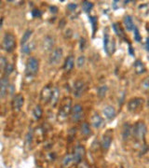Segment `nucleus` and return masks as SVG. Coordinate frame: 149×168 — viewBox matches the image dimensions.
Wrapping results in <instances>:
<instances>
[{
  "instance_id": "obj_18",
  "label": "nucleus",
  "mask_w": 149,
  "mask_h": 168,
  "mask_svg": "<svg viewBox=\"0 0 149 168\" xmlns=\"http://www.w3.org/2000/svg\"><path fill=\"white\" fill-rule=\"evenodd\" d=\"M59 95H60V92H59V89L55 87L52 89V93H51V97H50V104L52 106H55L58 103V100H59Z\"/></svg>"
},
{
  "instance_id": "obj_37",
  "label": "nucleus",
  "mask_w": 149,
  "mask_h": 168,
  "mask_svg": "<svg viewBox=\"0 0 149 168\" xmlns=\"http://www.w3.org/2000/svg\"><path fill=\"white\" fill-rule=\"evenodd\" d=\"M32 137H33V132L30 131L29 133H28L27 136H26V144H27V145L31 144V142H32Z\"/></svg>"
},
{
  "instance_id": "obj_8",
  "label": "nucleus",
  "mask_w": 149,
  "mask_h": 168,
  "mask_svg": "<svg viewBox=\"0 0 149 168\" xmlns=\"http://www.w3.org/2000/svg\"><path fill=\"white\" fill-rule=\"evenodd\" d=\"M85 90H86L85 83L82 80H77L74 84V91H73L74 96L77 98L81 97L85 92Z\"/></svg>"
},
{
  "instance_id": "obj_35",
  "label": "nucleus",
  "mask_w": 149,
  "mask_h": 168,
  "mask_svg": "<svg viewBox=\"0 0 149 168\" xmlns=\"http://www.w3.org/2000/svg\"><path fill=\"white\" fill-rule=\"evenodd\" d=\"M31 50H32V49H31L30 45L25 44V45H24V46H22V49H21V52H24V53H30Z\"/></svg>"
},
{
  "instance_id": "obj_39",
  "label": "nucleus",
  "mask_w": 149,
  "mask_h": 168,
  "mask_svg": "<svg viewBox=\"0 0 149 168\" xmlns=\"http://www.w3.org/2000/svg\"><path fill=\"white\" fill-rule=\"evenodd\" d=\"M143 86H144V88H145V90L148 89V87H149V84H148V78H146L145 80H144V82H143Z\"/></svg>"
},
{
  "instance_id": "obj_26",
  "label": "nucleus",
  "mask_w": 149,
  "mask_h": 168,
  "mask_svg": "<svg viewBox=\"0 0 149 168\" xmlns=\"http://www.w3.org/2000/svg\"><path fill=\"white\" fill-rule=\"evenodd\" d=\"M81 133L84 134V136H89V134H90L91 131H90V127L89 125V123L84 122L81 125Z\"/></svg>"
},
{
  "instance_id": "obj_42",
  "label": "nucleus",
  "mask_w": 149,
  "mask_h": 168,
  "mask_svg": "<svg viewBox=\"0 0 149 168\" xmlns=\"http://www.w3.org/2000/svg\"><path fill=\"white\" fill-rule=\"evenodd\" d=\"M130 50V53L131 55H133V54H134L133 52V48H131L130 46V50Z\"/></svg>"
},
{
  "instance_id": "obj_24",
  "label": "nucleus",
  "mask_w": 149,
  "mask_h": 168,
  "mask_svg": "<svg viewBox=\"0 0 149 168\" xmlns=\"http://www.w3.org/2000/svg\"><path fill=\"white\" fill-rule=\"evenodd\" d=\"M31 36H32V30H27L24 34V36H22V37H21V44L22 45V46L25 45L26 42L29 40V38H30Z\"/></svg>"
},
{
  "instance_id": "obj_1",
  "label": "nucleus",
  "mask_w": 149,
  "mask_h": 168,
  "mask_svg": "<svg viewBox=\"0 0 149 168\" xmlns=\"http://www.w3.org/2000/svg\"><path fill=\"white\" fill-rule=\"evenodd\" d=\"M3 49L8 52H11L16 47V38L10 33H7L3 38Z\"/></svg>"
},
{
  "instance_id": "obj_28",
  "label": "nucleus",
  "mask_w": 149,
  "mask_h": 168,
  "mask_svg": "<svg viewBox=\"0 0 149 168\" xmlns=\"http://www.w3.org/2000/svg\"><path fill=\"white\" fill-rule=\"evenodd\" d=\"M109 44H110V37L108 34H105L104 37V48L106 52H108V48H109Z\"/></svg>"
},
{
  "instance_id": "obj_20",
  "label": "nucleus",
  "mask_w": 149,
  "mask_h": 168,
  "mask_svg": "<svg viewBox=\"0 0 149 168\" xmlns=\"http://www.w3.org/2000/svg\"><path fill=\"white\" fill-rule=\"evenodd\" d=\"M133 66H134L135 72L137 73V74H142V73H145V66L144 63H143L141 60L135 61Z\"/></svg>"
},
{
  "instance_id": "obj_16",
  "label": "nucleus",
  "mask_w": 149,
  "mask_h": 168,
  "mask_svg": "<svg viewBox=\"0 0 149 168\" xmlns=\"http://www.w3.org/2000/svg\"><path fill=\"white\" fill-rule=\"evenodd\" d=\"M123 22H124V25H125V28L127 29L128 31H133L134 29V24H133V21L131 19V17L130 15H127L124 17L123 19Z\"/></svg>"
},
{
  "instance_id": "obj_3",
  "label": "nucleus",
  "mask_w": 149,
  "mask_h": 168,
  "mask_svg": "<svg viewBox=\"0 0 149 168\" xmlns=\"http://www.w3.org/2000/svg\"><path fill=\"white\" fill-rule=\"evenodd\" d=\"M39 69V63L38 60L35 57L28 58L26 63V73L28 75H36Z\"/></svg>"
},
{
  "instance_id": "obj_31",
  "label": "nucleus",
  "mask_w": 149,
  "mask_h": 168,
  "mask_svg": "<svg viewBox=\"0 0 149 168\" xmlns=\"http://www.w3.org/2000/svg\"><path fill=\"white\" fill-rule=\"evenodd\" d=\"M85 64V56L84 55H81L79 56V57L77 58V65L78 68H81V67L84 65Z\"/></svg>"
},
{
  "instance_id": "obj_33",
  "label": "nucleus",
  "mask_w": 149,
  "mask_h": 168,
  "mask_svg": "<svg viewBox=\"0 0 149 168\" xmlns=\"http://www.w3.org/2000/svg\"><path fill=\"white\" fill-rule=\"evenodd\" d=\"M134 39H135V41H137V42H141V40H142V37H141V35H140V32H139V30L137 29L136 27H134Z\"/></svg>"
},
{
  "instance_id": "obj_34",
  "label": "nucleus",
  "mask_w": 149,
  "mask_h": 168,
  "mask_svg": "<svg viewBox=\"0 0 149 168\" xmlns=\"http://www.w3.org/2000/svg\"><path fill=\"white\" fill-rule=\"evenodd\" d=\"M4 71H5V73H6V75H8V76L10 75L11 73H12V71H13V65H11V64H8Z\"/></svg>"
},
{
  "instance_id": "obj_32",
  "label": "nucleus",
  "mask_w": 149,
  "mask_h": 168,
  "mask_svg": "<svg viewBox=\"0 0 149 168\" xmlns=\"http://www.w3.org/2000/svg\"><path fill=\"white\" fill-rule=\"evenodd\" d=\"M90 21L91 22V24H92V32H93V35H94V33L96 31V26H97V18L94 16H90Z\"/></svg>"
},
{
  "instance_id": "obj_22",
  "label": "nucleus",
  "mask_w": 149,
  "mask_h": 168,
  "mask_svg": "<svg viewBox=\"0 0 149 168\" xmlns=\"http://www.w3.org/2000/svg\"><path fill=\"white\" fill-rule=\"evenodd\" d=\"M42 113H43L42 108H41V106H40L39 105H38V106H37L36 108H34L33 115H34V117H35V119H36V120H40V119H41V117H42Z\"/></svg>"
},
{
  "instance_id": "obj_12",
  "label": "nucleus",
  "mask_w": 149,
  "mask_h": 168,
  "mask_svg": "<svg viewBox=\"0 0 149 168\" xmlns=\"http://www.w3.org/2000/svg\"><path fill=\"white\" fill-rule=\"evenodd\" d=\"M10 87L8 78H2L0 80V96L5 97L9 92V88Z\"/></svg>"
},
{
  "instance_id": "obj_23",
  "label": "nucleus",
  "mask_w": 149,
  "mask_h": 168,
  "mask_svg": "<svg viewBox=\"0 0 149 168\" xmlns=\"http://www.w3.org/2000/svg\"><path fill=\"white\" fill-rule=\"evenodd\" d=\"M107 86L106 85H102V86H100L98 88V90H97V94H98V96L100 98H104L106 94V92H107Z\"/></svg>"
},
{
  "instance_id": "obj_6",
  "label": "nucleus",
  "mask_w": 149,
  "mask_h": 168,
  "mask_svg": "<svg viewBox=\"0 0 149 168\" xmlns=\"http://www.w3.org/2000/svg\"><path fill=\"white\" fill-rule=\"evenodd\" d=\"M62 54H64V52H62V48H56L53 50V52H51L49 62L50 65H57L60 63V61L62 58Z\"/></svg>"
},
{
  "instance_id": "obj_9",
  "label": "nucleus",
  "mask_w": 149,
  "mask_h": 168,
  "mask_svg": "<svg viewBox=\"0 0 149 168\" xmlns=\"http://www.w3.org/2000/svg\"><path fill=\"white\" fill-rule=\"evenodd\" d=\"M54 44H55V40L53 37L46 36L42 41V49L45 52H50V50H52Z\"/></svg>"
},
{
  "instance_id": "obj_7",
  "label": "nucleus",
  "mask_w": 149,
  "mask_h": 168,
  "mask_svg": "<svg viewBox=\"0 0 149 168\" xmlns=\"http://www.w3.org/2000/svg\"><path fill=\"white\" fill-rule=\"evenodd\" d=\"M143 103H144V99L140 97L130 99L128 102V109L131 112H135L143 106Z\"/></svg>"
},
{
  "instance_id": "obj_41",
  "label": "nucleus",
  "mask_w": 149,
  "mask_h": 168,
  "mask_svg": "<svg viewBox=\"0 0 149 168\" xmlns=\"http://www.w3.org/2000/svg\"><path fill=\"white\" fill-rule=\"evenodd\" d=\"M49 9L51 10V12H53V13H56L57 11H58V9H57L56 7H54V6H52V7H49Z\"/></svg>"
},
{
  "instance_id": "obj_36",
  "label": "nucleus",
  "mask_w": 149,
  "mask_h": 168,
  "mask_svg": "<svg viewBox=\"0 0 149 168\" xmlns=\"http://www.w3.org/2000/svg\"><path fill=\"white\" fill-rule=\"evenodd\" d=\"M32 15L33 17H35V18H39V17H41V11L38 9H34L32 11Z\"/></svg>"
},
{
  "instance_id": "obj_10",
  "label": "nucleus",
  "mask_w": 149,
  "mask_h": 168,
  "mask_svg": "<svg viewBox=\"0 0 149 168\" xmlns=\"http://www.w3.org/2000/svg\"><path fill=\"white\" fill-rule=\"evenodd\" d=\"M84 155H85L84 147L77 145L76 147V149H74V153L73 155V162H74L76 164H79V162L82 161Z\"/></svg>"
},
{
  "instance_id": "obj_5",
  "label": "nucleus",
  "mask_w": 149,
  "mask_h": 168,
  "mask_svg": "<svg viewBox=\"0 0 149 168\" xmlns=\"http://www.w3.org/2000/svg\"><path fill=\"white\" fill-rule=\"evenodd\" d=\"M71 119L73 121H78L83 117V106L79 104L74 105L71 108Z\"/></svg>"
},
{
  "instance_id": "obj_13",
  "label": "nucleus",
  "mask_w": 149,
  "mask_h": 168,
  "mask_svg": "<svg viewBox=\"0 0 149 168\" xmlns=\"http://www.w3.org/2000/svg\"><path fill=\"white\" fill-rule=\"evenodd\" d=\"M24 98L22 96L21 94H17L16 96L13 98V101H12V108L14 110L16 111H19L21 106H24Z\"/></svg>"
},
{
  "instance_id": "obj_14",
  "label": "nucleus",
  "mask_w": 149,
  "mask_h": 168,
  "mask_svg": "<svg viewBox=\"0 0 149 168\" xmlns=\"http://www.w3.org/2000/svg\"><path fill=\"white\" fill-rule=\"evenodd\" d=\"M91 124H92L93 127L98 129V128H101L102 126H104L105 121H104V119H102L100 115L95 114L91 118Z\"/></svg>"
},
{
  "instance_id": "obj_17",
  "label": "nucleus",
  "mask_w": 149,
  "mask_h": 168,
  "mask_svg": "<svg viewBox=\"0 0 149 168\" xmlns=\"http://www.w3.org/2000/svg\"><path fill=\"white\" fill-rule=\"evenodd\" d=\"M112 142V136L110 134H106L102 136V148L104 149H108Z\"/></svg>"
},
{
  "instance_id": "obj_30",
  "label": "nucleus",
  "mask_w": 149,
  "mask_h": 168,
  "mask_svg": "<svg viewBox=\"0 0 149 168\" xmlns=\"http://www.w3.org/2000/svg\"><path fill=\"white\" fill-rule=\"evenodd\" d=\"M72 162H73V155H66L64 158V161H62V164H64V166H68Z\"/></svg>"
},
{
  "instance_id": "obj_4",
  "label": "nucleus",
  "mask_w": 149,
  "mask_h": 168,
  "mask_svg": "<svg viewBox=\"0 0 149 168\" xmlns=\"http://www.w3.org/2000/svg\"><path fill=\"white\" fill-rule=\"evenodd\" d=\"M146 134V126L144 122H137L133 128V134L135 137L139 140H143L145 138Z\"/></svg>"
},
{
  "instance_id": "obj_2",
  "label": "nucleus",
  "mask_w": 149,
  "mask_h": 168,
  "mask_svg": "<svg viewBox=\"0 0 149 168\" xmlns=\"http://www.w3.org/2000/svg\"><path fill=\"white\" fill-rule=\"evenodd\" d=\"M72 100L70 97H67L64 99V104H62V108L59 110V119L64 120L65 118L70 114L71 108H72Z\"/></svg>"
},
{
  "instance_id": "obj_15",
  "label": "nucleus",
  "mask_w": 149,
  "mask_h": 168,
  "mask_svg": "<svg viewBox=\"0 0 149 168\" xmlns=\"http://www.w3.org/2000/svg\"><path fill=\"white\" fill-rule=\"evenodd\" d=\"M104 114L106 119L108 120H113L116 117V109L114 108L112 106H107L104 109Z\"/></svg>"
},
{
  "instance_id": "obj_19",
  "label": "nucleus",
  "mask_w": 149,
  "mask_h": 168,
  "mask_svg": "<svg viewBox=\"0 0 149 168\" xmlns=\"http://www.w3.org/2000/svg\"><path fill=\"white\" fill-rule=\"evenodd\" d=\"M131 132H133V129H131V126L129 124V123H124L123 125V130H122V137L123 140H127L130 138Z\"/></svg>"
},
{
  "instance_id": "obj_11",
  "label": "nucleus",
  "mask_w": 149,
  "mask_h": 168,
  "mask_svg": "<svg viewBox=\"0 0 149 168\" xmlns=\"http://www.w3.org/2000/svg\"><path fill=\"white\" fill-rule=\"evenodd\" d=\"M51 93H52V87L51 86L48 85V86H45L42 89L41 93H40V99H41L43 103L49 102L51 97Z\"/></svg>"
},
{
  "instance_id": "obj_25",
  "label": "nucleus",
  "mask_w": 149,
  "mask_h": 168,
  "mask_svg": "<svg viewBox=\"0 0 149 168\" xmlns=\"http://www.w3.org/2000/svg\"><path fill=\"white\" fill-rule=\"evenodd\" d=\"M93 8V4L90 2V1H84L82 3V9L85 11V12H90V11Z\"/></svg>"
},
{
  "instance_id": "obj_43",
  "label": "nucleus",
  "mask_w": 149,
  "mask_h": 168,
  "mask_svg": "<svg viewBox=\"0 0 149 168\" xmlns=\"http://www.w3.org/2000/svg\"><path fill=\"white\" fill-rule=\"evenodd\" d=\"M0 3H1V2H0Z\"/></svg>"
},
{
  "instance_id": "obj_38",
  "label": "nucleus",
  "mask_w": 149,
  "mask_h": 168,
  "mask_svg": "<svg viewBox=\"0 0 149 168\" xmlns=\"http://www.w3.org/2000/svg\"><path fill=\"white\" fill-rule=\"evenodd\" d=\"M77 8V5L74 4V3H70V4L67 5V9H69L70 11H74Z\"/></svg>"
},
{
  "instance_id": "obj_27",
  "label": "nucleus",
  "mask_w": 149,
  "mask_h": 168,
  "mask_svg": "<svg viewBox=\"0 0 149 168\" xmlns=\"http://www.w3.org/2000/svg\"><path fill=\"white\" fill-rule=\"evenodd\" d=\"M113 29L114 31L116 32V34L117 36H120L122 37L123 36V30L121 29V27H120L119 24H117V22H115V24H113Z\"/></svg>"
},
{
  "instance_id": "obj_29",
  "label": "nucleus",
  "mask_w": 149,
  "mask_h": 168,
  "mask_svg": "<svg viewBox=\"0 0 149 168\" xmlns=\"http://www.w3.org/2000/svg\"><path fill=\"white\" fill-rule=\"evenodd\" d=\"M8 65V62H7V59L3 56H0V73L4 72L6 66Z\"/></svg>"
},
{
  "instance_id": "obj_21",
  "label": "nucleus",
  "mask_w": 149,
  "mask_h": 168,
  "mask_svg": "<svg viewBox=\"0 0 149 168\" xmlns=\"http://www.w3.org/2000/svg\"><path fill=\"white\" fill-rule=\"evenodd\" d=\"M74 57H73V56H69V57L66 58V60H65V62H64V69L66 72H69L70 70H72V68L74 67Z\"/></svg>"
},
{
  "instance_id": "obj_40",
  "label": "nucleus",
  "mask_w": 149,
  "mask_h": 168,
  "mask_svg": "<svg viewBox=\"0 0 149 168\" xmlns=\"http://www.w3.org/2000/svg\"><path fill=\"white\" fill-rule=\"evenodd\" d=\"M84 45H85V39L81 38V40H80V50H84Z\"/></svg>"
}]
</instances>
